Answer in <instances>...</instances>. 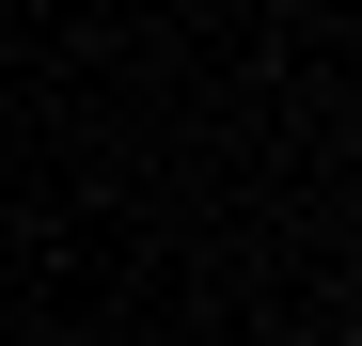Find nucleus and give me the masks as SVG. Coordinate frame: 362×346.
<instances>
[{"label":"nucleus","instance_id":"f257e3e1","mask_svg":"<svg viewBox=\"0 0 362 346\" xmlns=\"http://www.w3.org/2000/svg\"><path fill=\"white\" fill-rule=\"evenodd\" d=\"M346 346H362V330H346Z\"/></svg>","mask_w":362,"mask_h":346}]
</instances>
